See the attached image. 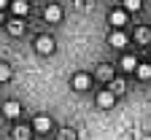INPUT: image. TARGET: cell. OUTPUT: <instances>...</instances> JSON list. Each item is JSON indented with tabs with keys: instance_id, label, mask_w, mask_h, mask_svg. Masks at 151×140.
<instances>
[{
	"instance_id": "obj_11",
	"label": "cell",
	"mask_w": 151,
	"mask_h": 140,
	"mask_svg": "<svg viewBox=\"0 0 151 140\" xmlns=\"http://www.w3.org/2000/svg\"><path fill=\"white\" fill-rule=\"evenodd\" d=\"M138 78H140V81H148V78H151V62L148 65H138Z\"/></svg>"
},
{
	"instance_id": "obj_19",
	"label": "cell",
	"mask_w": 151,
	"mask_h": 140,
	"mask_svg": "<svg viewBox=\"0 0 151 140\" xmlns=\"http://www.w3.org/2000/svg\"><path fill=\"white\" fill-rule=\"evenodd\" d=\"M0 24H3V14H0Z\"/></svg>"
},
{
	"instance_id": "obj_15",
	"label": "cell",
	"mask_w": 151,
	"mask_h": 140,
	"mask_svg": "<svg viewBox=\"0 0 151 140\" xmlns=\"http://www.w3.org/2000/svg\"><path fill=\"white\" fill-rule=\"evenodd\" d=\"M124 8L127 11H138L140 8V0H124Z\"/></svg>"
},
{
	"instance_id": "obj_4",
	"label": "cell",
	"mask_w": 151,
	"mask_h": 140,
	"mask_svg": "<svg viewBox=\"0 0 151 140\" xmlns=\"http://www.w3.org/2000/svg\"><path fill=\"white\" fill-rule=\"evenodd\" d=\"M113 103H116V94H113V92H100L97 94V105L100 108H111Z\"/></svg>"
},
{
	"instance_id": "obj_8",
	"label": "cell",
	"mask_w": 151,
	"mask_h": 140,
	"mask_svg": "<svg viewBox=\"0 0 151 140\" xmlns=\"http://www.w3.org/2000/svg\"><path fill=\"white\" fill-rule=\"evenodd\" d=\"M11 11H14L16 16H24V14L30 11V3H27V0H16V3H11Z\"/></svg>"
},
{
	"instance_id": "obj_17",
	"label": "cell",
	"mask_w": 151,
	"mask_h": 140,
	"mask_svg": "<svg viewBox=\"0 0 151 140\" xmlns=\"http://www.w3.org/2000/svg\"><path fill=\"white\" fill-rule=\"evenodd\" d=\"M138 38L140 41H148V30H138Z\"/></svg>"
},
{
	"instance_id": "obj_18",
	"label": "cell",
	"mask_w": 151,
	"mask_h": 140,
	"mask_svg": "<svg viewBox=\"0 0 151 140\" xmlns=\"http://www.w3.org/2000/svg\"><path fill=\"white\" fill-rule=\"evenodd\" d=\"M6 3H8V0H0V11H3V8H6Z\"/></svg>"
},
{
	"instance_id": "obj_12",
	"label": "cell",
	"mask_w": 151,
	"mask_h": 140,
	"mask_svg": "<svg viewBox=\"0 0 151 140\" xmlns=\"http://www.w3.org/2000/svg\"><path fill=\"white\" fill-rule=\"evenodd\" d=\"M8 30H11L14 35H22V30H24V24H22V19H11V22H8Z\"/></svg>"
},
{
	"instance_id": "obj_1",
	"label": "cell",
	"mask_w": 151,
	"mask_h": 140,
	"mask_svg": "<svg viewBox=\"0 0 151 140\" xmlns=\"http://www.w3.org/2000/svg\"><path fill=\"white\" fill-rule=\"evenodd\" d=\"M35 49H38V54H51V51H54V38H49V35H43V38H38V43H35Z\"/></svg>"
},
{
	"instance_id": "obj_7",
	"label": "cell",
	"mask_w": 151,
	"mask_h": 140,
	"mask_svg": "<svg viewBox=\"0 0 151 140\" xmlns=\"http://www.w3.org/2000/svg\"><path fill=\"white\" fill-rule=\"evenodd\" d=\"M73 86H76V89H78V92H84V89H89V75H86V73H78V75H76V78H73Z\"/></svg>"
},
{
	"instance_id": "obj_20",
	"label": "cell",
	"mask_w": 151,
	"mask_h": 140,
	"mask_svg": "<svg viewBox=\"0 0 151 140\" xmlns=\"http://www.w3.org/2000/svg\"><path fill=\"white\" fill-rule=\"evenodd\" d=\"M148 62H151V59H148Z\"/></svg>"
},
{
	"instance_id": "obj_5",
	"label": "cell",
	"mask_w": 151,
	"mask_h": 140,
	"mask_svg": "<svg viewBox=\"0 0 151 140\" xmlns=\"http://www.w3.org/2000/svg\"><path fill=\"white\" fill-rule=\"evenodd\" d=\"M108 43H111L113 49H122V46H127V35H124V32H111Z\"/></svg>"
},
{
	"instance_id": "obj_9",
	"label": "cell",
	"mask_w": 151,
	"mask_h": 140,
	"mask_svg": "<svg viewBox=\"0 0 151 140\" xmlns=\"http://www.w3.org/2000/svg\"><path fill=\"white\" fill-rule=\"evenodd\" d=\"M122 70H127V73H135V70H138V62H135V57H129V54H127V57L122 59Z\"/></svg>"
},
{
	"instance_id": "obj_3",
	"label": "cell",
	"mask_w": 151,
	"mask_h": 140,
	"mask_svg": "<svg viewBox=\"0 0 151 140\" xmlns=\"http://www.w3.org/2000/svg\"><path fill=\"white\" fill-rule=\"evenodd\" d=\"M19 113H22V108H19V103H14V100H8V103L3 105V116L6 118H16Z\"/></svg>"
},
{
	"instance_id": "obj_16",
	"label": "cell",
	"mask_w": 151,
	"mask_h": 140,
	"mask_svg": "<svg viewBox=\"0 0 151 140\" xmlns=\"http://www.w3.org/2000/svg\"><path fill=\"white\" fill-rule=\"evenodd\" d=\"M60 140H76V132H73V129H62Z\"/></svg>"
},
{
	"instance_id": "obj_2",
	"label": "cell",
	"mask_w": 151,
	"mask_h": 140,
	"mask_svg": "<svg viewBox=\"0 0 151 140\" xmlns=\"http://www.w3.org/2000/svg\"><path fill=\"white\" fill-rule=\"evenodd\" d=\"M43 19H46V22H51V24H54V22H60V19H62V8H60V6H54V3H51V6H46Z\"/></svg>"
},
{
	"instance_id": "obj_10",
	"label": "cell",
	"mask_w": 151,
	"mask_h": 140,
	"mask_svg": "<svg viewBox=\"0 0 151 140\" xmlns=\"http://www.w3.org/2000/svg\"><path fill=\"white\" fill-rule=\"evenodd\" d=\"M124 22H127V14H124V11H113V14H111V24H113V27H122Z\"/></svg>"
},
{
	"instance_id": "obj_14",
	"label": "cell",
	"mask_w": 151,
	"mask_h": 140,
	"mask_svg": "<svg viewBox=\"0 0 151 140\" xmlns=\"http://www.w3.org/2000/svg\"><path fill=\"white\" fill-rule=\"evenodd\" d=\"M14 137H16V140H27V137H30V129H27V127H16V129H14Z\"/></svg>"
},
{
	"instance_id": "obj_6",
	"label": "cell",
	"mask_w": 151,
	"mask_h": 140,
	"mask_svg": "<svg viewBox=\"0 0 151 140\" xmlns=\"http://www.w3.org/2000/svg\"><path fill=\"white\" fill-rule=\"evenodd\" d=\"M51 129V118L49 116H38L35 118V132H49Z\"/></svg>"
},
{
	"instance_id": "obj_13",
	"label": "cell",
	"mask_w": 151,
	"mask_h": 140,
	"mask_svg": "<svg viewBox=\"0 0 151 140\" xmlns=\"http://www.w3.org/2000/svg\"><path fill=\"white\" fill-rule=\"evenodd\" d=\"M8 78H11V67H8L6 62H0V84H6Z\"/></svg>"
}]
</instances>
